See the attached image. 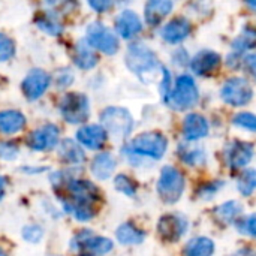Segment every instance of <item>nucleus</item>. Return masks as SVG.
<instances>
[{"label":"nucleus","instance_id":"obj_40","mask_svg":"<svg viewBox=\"0 0 256 256\" xmlns=\"http://www.w3.org/2000/svg\"><path fill=\"white\" fill-rule=\"evenodd\" d=\"M87 2H88L90 8L93 10L99 12V14L106 12L108 9H111V6L114 3V0H87Z\"/></svg>","mask_w":256,"mask_h":256},{"label":"nucleus","instance_id":"obj_32","mask_svg":"<svg viewBox=\"0 0 256 256\" xmlns=\"http://www.w3.org/2000/svg\"><path fill=\"white\" fill-rule=\"evenodd\" d=\"M21 237L32 244H38L42 238H44V230L40 225L38 224H28L26 226H22L21 230Z\"/></svg>","mask_w":256,"mask_h":256},{"label":"nucleus","instance_id":"obj_16","mask_svg":"<svg viewBox=\"0 0 256 256\" xmlns=\"http://www.w3.org/2000/svg\"><path fill=\"white\" fill-rule=\"evenodd\" d=\"M220 56L212 50H202L200 51L190 62V68L196 75L207 76L212 75L219 66H220Z\"/></svg>","mask_w":256,"mask_h":256},{"label":"nucleus","instance_id":"obj_10","mask_svg":"<svg viewBox=\"0 0 256 256\" xmlns=\"http://www.w3.org/2000/svg\"><path fill=\"white\" fill-rule=\"evenodd\" d=\"M188 219L180 213H168L164 214L158 222L159 236L170 243L178 242L188 231Z\"/></svg>","mask_w":256,"mask_h":256},{"label":"nucleus","instance_id":"obj_24","mask_svg":"<svg viewBox=\"0 0 256 256\" xmlns=\"http://www.w3.org/2000/svg\"><path fill=\"white\" fill-rule=\"evenodd\" d=\"M116 237L120 244L132 246V244H141L146 238V232L140 230L132 222H124L116 230Z\"/></svg>","mask_w":256,"mask_h":256},{"label":"nucleus","instance_id":"obj_29","mask_svg":"<svg viewBox=\"0 0 256 256\" xmlns=\"http://www.w3.org/2000/svg\"><path fill=\"white\" fill-rule=\"evenodd\" d=\"M242 212H243V206L238 201H228L216 208V216L225 224H236Z\"/></svg>","mask_w":256,"mask_h":256},{"label":"nucleus","instance_id":"obj_38","mask_svg":"<svg viewBox=\"0 0 256 256\" xmlns=\"http://www.w3.org/2000/svg\"><path fill=\"white\" fill-rule=\"evenodd\" d=\"M238 230L243 234L246 232V234H249V236H252V237L256 238V213L250 214L246 220H243L242 225H238Z\"/></svg>","mask_w":256,"mask_h":256},{"label":"nucleus","instance_id":"obj_6","mask_svg":"<svg viewBox=\"0 0 256 256\" xmlns=\"http://www.w3.org/2000/svg\"><path fill=\"white\" fill-rule=\"evenodd\" d=\"M100 123L106 134L116 140H124L134 129V118L130 112L120 106H110L102 111Z\"/></svg>","mask_w":256,"mask_h":256},{"label":"nucleus","instance_id":"obj_18","mask_svg":"<svg viewBox=\"0 0 256 256\" xmlns=\"http://www.w3.org/2000/svg\"><path fill=\"white\" fill-rule=\"evenodd\" d=\"M57 156L63 164L70 165V166L81 165L86 160V153L82 150V146L74 140L60 141L57 147Z\"/></svg>","mask_w":256,"mask_h":256},{"label":"nucleus","instance_id":"obj_36","mask_svg":"<svg viewBox=\"0 0 256 256\" xmlns=\"http://www.w3.org/2000/svg\"><path fill=\"white\" fill-rule=\"evenodd\" d=\"M20 148L15 142H8V141H2L0 142V159L2 160H15L18 158Z\"/></svg>","mask_w":256,"mask_h":256},{"label":"nucleus","instance_id":"obj_15","mask_svg":"<svg viewBox=\"0 0 256 256\" xmlns=\"http://www.w3.org/2000/svg\"><path fill=\"white\" fill-rule=\"evenodd\" d=\"M190 32L192 24L189 22V20L184 16H177L162 27L160 36L168 44H180L190 34Z\"/></svg>","mask_w":256,"mask_h":256},{"label":"nucleus","instance_id":"obj_20","mask_svg":"<svg viewBox=\"0 0 256 256\" xmlns=\"http://www.w3.org/2000/svg\"><path fill=\"white\" fill-rule=\"evenodd\" d=\"M171 10H172L171 0H147L144 8V16L150 26H159L164 21V18L170 15Z\"/></svg>","mask_w":256,"mask_h":256},{"label":"nucleus","instance_id":"obj_12","mask_svg":"<svg viewBox=\"0 0 256 256\" xmlns=\"http://www.w3.org/2000/svg\"><path fill=\"white\" fill-rule=\"evenodd\" d=\"M50 86V75L42 69H33L21 82V90L28 100L39 99Z\"/></svg>","mask_w":256,"mask_h":256},{"label":"nucleus","instance_id":"obj_25","mask_svg":"<svg viewBox=\"0 0 256 256\" xmlns=\"http://www.w3.org/2000/svg\"><path fill=\"white\" fill-rule=\"evenodd\" d=\"M178 156L180 159L190 165V166H201L206 164V152L202 147L190 144V141H188L186 144H180L178 146Z\"/></svg>","mask_w":256,"mask_h":256},{"label":"nucleus","instance_id":"obj_2","mask_svg":"<svg viewBox=\"0 0 256 256\" xmlns=\"http://www.w3.org/2000/svg\"><path fill=\"white\" fill-rule=\"evenodd\" d=\"M126 66L147 84L153 82L164 72V68L160 66L154 51L144 44H134L129 46L126 52Z\"/></svg>","mask_w":256,"mask_h":256},{"label":"nucleus","instance_id":"obj_28","mask_svg":"<svg viewBox=\"0 0 256 256\" xmlns=\"http://www.w3.org/2000/svg\"><path fill=\"white\" fill-rule=\"evenodd\" d=\"M256 48V27H244L243 32L234 39L232 42V50L238 54L254 50Z\"/></svg>","mask_w":256,"mask_h":256},{"label":"nucleus","instance_id":"obj_26","mask_svg":"<svg viewBox=\"0 0 256 256\" xmlns=\"http://www.w3.org/2000/svg\"><path fill=\"white\" fill-rule=\"evenodd\" d=\"M214 243L208 237H195L183 249V256H213Z\"/></svg>","mask_w":256,"mask_h":256},{"label":"nucleus","instance_id":"obj_35","mask_svg":"<svg viewBox=\"0 0 256 256\" xmlns=\"http://www.w3.org/2000/svg\"><path fill=\"white\" fill-rule=\"evenodd\" d=\"M15 52V45L10 38L0 33V62L9 60Z\"/></svg>","mask_w":256,"mask_h":256},{"label":"nucleus","instance_id":"obj_8","mask_svg":"<svg viewBox=\"0 0 256 256\" xmlns=\"http://www.w3.org/2000/svg\"><path fill=\"white\" fill-rule=\"evenodd\" d=\"M86 40L94 50H99V51H102L104 54H108V56H112V54H116L118 51V39H117V36L112 33V30H110L102 22H92L87 27Z\"/></svg>","mask_w":256,"mask_h":256},{"label":"nucleus","instance_id":"obj_44","mask_svg":"<svg viewBox=\"0 0 256 256\" xmlns=\"http://www.w3.org/2000/svg\"><path fill=\"white\" fill-rule=\"evenodd\" d=\"M244 3H246L252 10H256V0H244Z\"/></svg>","mask_w":256,"mask_h":256},{"label":"nucleus","instance_id":"obj_23","mask_svg":"<svg viewBox=\"0 0 256 256\" xmlns=\"http://www.w3.org/2000/svg\"><path fill=\"white\" fill-rule=\"evenodd\" d=\"M74 62L80 69H92L98 64L94 48L87 40H80L74 48Z\"/></svg>","mask_w":256,"mask_h":256},{"label":"nucleus","instance_id":"obj_11","mask_svg":"<svg viewBox=\"0 0 256 256\" xmlns=\"http://www.w3.org/2000/svg\"><path fill=\"white\" fill-rule=\"evenodd\" d=\"M60 130L56 124H44L27 138V146L34 152H50L58 146Z\"/></svg>","mask_w":256,"mask_h":256},{"label":"nucleus","instance_id":"obj_22","mask_svg":"<svg viewBox=\"0 0 256 256\" xmlns=\"http://www.w3.org/2000/svg\"><path fill=\"white\" fill-rule=\"evenodd\" d=\"M26 126V117L16 110L0 111V134L14 135L18 134Z\"/></svg>","mask_w":256,"mask_h":256},{"label":"nucleus","instance_id":"obj_17","mask_svg":"<svg viewBox=\"0 0 256 256\" xmlns=\"http://www.w3.org/2000/svg\"><path fill=\"white\" fill-rule=\"evenodd\" d=\"M208 122L204 116L192 112L183 120V136L186 141H198L208 135Z\"/></svg>","mask_w":256,"mask_h":256},{"label":"nucleus","instance_id":"obj_4","mask_svg":"<svg viewBox=\"0 0 256 256\" xmlns=\"http://www.w3.org/2000/svg\"><path fill=\"white\" fill-rule=\"evenodd\" d=\"M184 186H186V180L180 170L171 165L162 168L160 176L158 178L156 189L159 198L165 204H176L182 198L184 192Z\"/></svg>","mask_w":256,"mask_h":256},{"label":"nucleus","instance_id":"obj_19","mask_svg":"<svg viewBox=\"0 0 256 256\" xmlns=\"http://www.w3.org/2000/svg\"><path fill=\"white\" fill-rule=\"evenodd\" d=\"M116 28H117V33L122 38L132 39L142 30V24H141L140 16L135 12L123 10L116 20Z\"/></svg>","mask_w":256,"mask_h":256},{"label":"nucleus","instance_id":"obj_3","mask_svg":"<svg viewBox=\"0 0 256 256\" xmlns=\"http://www.w3.org/2000/svg\"><path fill=\"white\" fill-rule=\"evenodd\" d=\"M114 244L110 238L96 236L93 231H81L69 242V249L76 256H105L112 250Z\"/></svg>","mask_w":256,"mask_h":256},{"label":"nucleus","instance_id":"obj_9","mask_svg":"<svg viewBox=\"0 0 256 256\" xmlns=\"http://www.w3.org/2000/svg\"><path fill=\"white\" fill-rule=\"evenodd\" d=\"M220 96L226 104L232 106H243L250 102L254 96V90L248 80L236 76V78H230L224 84L220 90Z\"/></svg>","mask_w":256,"mask_h":256},{"label":"nucleus","instance_id":"obj_30","mask_svg":"<svg viewBox=\"0 0 256 256\" xmlns=\"http://www.w3.org/2000/svg\"><path fill=\"white\" fill-rule=\"evenodd\" d=\"M237 189L243 196H250L256 190V170H244L238 180Z\"/></svg>","mask_w":256,"mask_h":256},{"label":"nucleus","instance_id":"obj_7","mask_svg":"<svg viewBox=\"0 0 256 256\" xmlns=\"http://www.w3.org/2000/svg\"><path fill=\"white\" fill-rule=\"evenodd\" d=\"M62 117L70 124L84 123L90 116V104L86 94L81 93H69L60 102Z\"/></svg>","mask_w":256,"mask_h":256},{"label":"nucleus","instance_id":"obj_21","mask_svg":"<svg viewBox=\"0 0 256 256\" xmlns=\"http://www.w3.org/2000/svg\"><path fill=\"white\" fill-rule=\"evenodd\" d=\"M116 166H117V162L111 153H99L92 160L90 170H92L93 177H96L98 180H108L116 171Z\"/></svg>","mask_w":256,"mask_h":256},{"label":"nucleus","instance_id":"obj_27","mask_svg":"<svg viewBox=\"0 0 256 256\" xmlns=\"http://www.w3.org/2000/svg\"><path fill=\"white\" fill-rule=\"evenodd\" d=\"M34 22L40 30H44L45 33H48L51 36H57V34H60L63 32V24H62L58 15L51 12V10L39 14L34 18Z\"/></svg>","mask_w":256,"mask_h":256},{"label":"nucleus","instance_id":"obj_1","mask_svg":"<svg viewBox=\"0 0 256 256\" xmlns=\"http://www.w3.org/2000/svg\"><path fill=\"white\" fill-rule=\"evenodd\" d=\"M168 148V141L160 132H144L135 136L124 148L123 154L130 164L138 165L142 159L159 160Z\"/></svg>","mask_w":256,"mask_h":256},{"label":"nucleus","instance_id":"obj_43","mask_svg":"<svg viewBox=\"0 0 256 256\" xmlns=\"http://www.w3.org/2000/svg\"><path fill=\"white\" fill-rule=\"evenodd\" d=\"M4 190H6V178L0 176V200H2L3 195H4Z\"/></svg>","mask_w":256,"mask_h":256},{"label":"nucleus","instance_id":"obj_33","mask_svg":"<svg viewBox=\"0 0 256 256\" xmlns=\"http://www.w3.org/2000/svg\"><path fill=\"white\" fill-rule=\"evenodd\" d=\"M45 4L48 8V10L54 12V14H68L70 10H74L78 4L76 0H45Z\"/></svg>","mask_w":256,"mask_h":256},{"label":"nucleus","instance_id":"obj_14","mask_svg":"<svg viewBox=\"0 0 256 256\" xmlns=\"http://www.w3.org/2000/svg\"><path fill=\"white\" fill-rule=\"evenodd\" d=\"M106 138V130L99 124H87L76 132V141L88 150H100L105 146Z\"/></svg>","mask_w":256,"mask_h":256},{"label":"nucleus","instance_id":"obj_45","mask_svg":"<svg viewBox=\"0 0 256 256\" xmlns=\"http://www.w3.org/2000/svg\"><path fill=\"white\" fill-rule=\"evenodd\" d=\"M0 256H9V255H8V254H6V252H4V250L0 248Z\"/></svg>","mask_w":256,"mask_h":256},{"label":"nucleus","instance_id":"obj_31","mask_svg":"<svg viewBox=\"0 0 256 256\" xmlns=\"http://www.w3.org/2000/svg\"><path fill=\"white\" fill-rule=\"evenodd\" d=\"M114 188H116V190H118L120 194H123L129 198H134L138 190V184L135 183V180L126 174H117L114 177Z\"/></svg>","mask_w":256,"mask_h":256},{"label":"nucleus","instance_id":"obj_5","mask_svg":"<svg viewBox=\"0 0 256 256\" xmlns=\"http://www.w3.org/2000/svg\"><path fill=\"white\" fill-rule=\"evenodd\" d=\"M166 104L176 111L190 110L198 102V87L190 75H180L176 81L174 88L165 98Z\"/></svg>","mask_w":256,"mask_h":256},{"label":"nucleus","instance_id":"obj_41","mask_svg":"<svg viewBox=\"0 0 256 256\" xmlns=\"http://www.w3.org/2000/svg\"><path fill=\"white\" fill-rule=\"evenodd\" d=\"M243 64H244L246 70H248L252 76H255L256 78V52H254V54H249V56L244 58Z\"/></svg>","mask_w":256,"mask_h":256},{"label":"nucleus","instance_id":"obj_39","mask_svg":"<svg viewBox=\"0 0 256 256\" xmlns=\"http://www.w3.org/2000/svg\"><path fill=\"white\" fill-rule=\"evenodd\" d=\"M72 81H74V74H72L69 69L60 70V72L57 74V76H56V84H57V87H60V88H64V87L70 86Z\"/></svg>","mask_w":256,"mask_h":256},{"label":"nucleus","instance_id":"obj_34","mask_svg":"<svg viewBox=\"0 0 256 256\" xmlns=\"http://www.w3.org/2000/svg\"><path fill=\"white\" fill-rule=\"evenodd\" d=\"M232 123L242 129L250 130V132H256V116L252 112H238L234 118Z\"/></svg>","mask_w":256,"mask_h":256},{"label":"nucleus","instance_id":"obj_37","mask_svg":"<svg viewBox=\"0 0 256 256\" xmlns=\"http://www.w3.org/2000/svg\"><path fill=\"white\" fill-rule=\"evenodd\" d=\"M224 183L220 182H212V183H207L204 186H201V189L198 190V196L202 198V200H210L212 196L216 195V192L222 188Z\"/></svg>","mask_w":256,"mask_h":256},{"label":"nucleus","instance_id":"obj_42","mask_svg":"<svg viewBox=\"0 0 256 256\" xmlns=\"http://www.w3.org/2000/svg\"><path fill=\"white\" fill-rule=\"evenodd\" d=\"M232 256H256V252L254 249H240V250H237L236 254Z\"/></svg>","mask_w":256,"mask_h":256},{"label":"nucleus","instance_id":"obj_13","mask_svg":"<svg viewBox=\"0 0 256 256\" xmlns=\"http://www.w3.org/2000/svg\"><path fill=\"white\" fill-rule=\"evenodd\" d=\"M254 158V147L249 142L234 141L225 148V160L231 170H240L249 165Z\"/></svg>","mask_w":256,"mask_h":256}]
</instances>
